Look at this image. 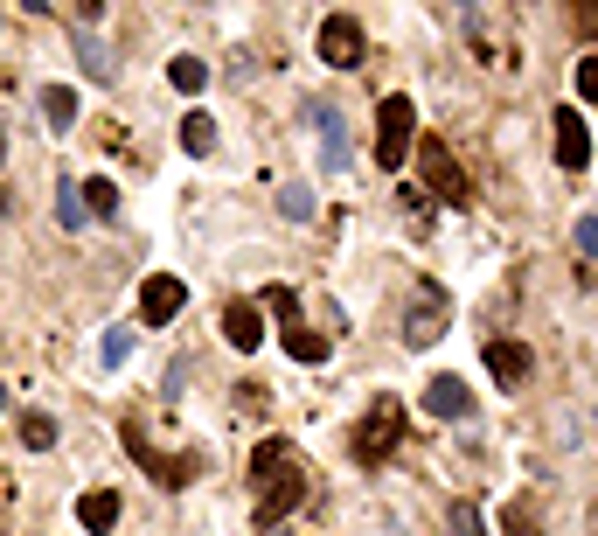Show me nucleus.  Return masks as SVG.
<instances>
[{
	"instance_id": "f257e3e1",
	"label": "nucleus",
	"mask_w": 598,
	"mask_h": 536,
	"mask_svg": "<svg viewBox=\"0 0 598 536\" xmlns=\"http://www.w3.org/2000/svg\"><path fill=\"white\" fill-rule=\"evenodd\" d=\"M251 481H257V523H278V516H293L300 495H306V474H300V459L285 453V439H265L251 453Z\"/></svg>"
},
{
	"instance_id": "f03ea898",
	"label": "nucleus",
	"mask_w": 598,
	"mask_h": 536,
	"mask_svg": "<svg viewBox=\"0 0 598 536\" xmlns=\"http://www.w3.org/2000/svg\"><path fill=\"white\" fill-rule=\"evenodd\" d=\"M397 446H404V404L397 397H376L369 418L355 425V459H362V467H383Z\"/></svg>"
},
{
	"instance_id": "7ed1b4c3",
	"label": "nucleus",
	"mask_w": 598,
	"mask_h": 536,
	"mask_svg": "<svg viewBox=\"0 0 598 536\" xmlns=\"http://www.w3.org/2000/svg\"><path fill=\"white\" fill-rule=\"evenodd\" d=\"M446 321H453V300H446V286L418 279V286H411V300H404V342H411V348H425V342H438V335H446Z\"/></svg>"
},
{
	"instance_id": "20e7f679",
	"label": "nucleus",
	"mask_w": 598,
	"mask_h": 536,
	"mask_svg": "<svg viewBox=\"0 0 598 536\" xmlns=\"http://www.w3.org/2000/svg\"><path fill=\"white\" fill-rule=\"evenodd\" d=\"M265 306L285 321V335H278V342H285V355H293V363H327V335H314V327L300 321V293H293V286H272Z\"/></svg>"
},
{
	"instance_id": "39448f33",
	"label": "nucleus",
	"mask_w": 598,
	"mask_h": 536,
	"mask_svg": "<svg viewBox=\"0 0 598 536\" xmlns=\"http://www.w3.org/2000/svg\"><path fill=\"white\" fill-rule=\"evenodd\" d=\"M411 153V98H383L376 105V168H404Z\"/></svg>"
},
{
	"instance_id": "423d86ee",
	"label": "nucleus",
	"mask_w": 598,
	"mask_h": 536,
	"mask_svg": "<svg viewBox=\"0 0 598 536\" xmlns=\"http://www.w3.org/2000/svg\"><path fill=\"white\" fill-rule=\"evenodd\" d=\"M418 168H425V182H432L438 195H446V202H459V210H466V202H474V189H466V174L453 168L446 140H418ZM432 189H425V195H432Z\"/></svg>"
},
{
	"instance_id": "0eeeda50",
	"label": "nucleus",
	"mask_w": 598,
	"mask_h": 536,
	"mask_svg": "<svg viewBox=\"0 0 598 536\" xmlns=\"http://www.w3.org/2000/svg\"><path fill=\"white\" fill-rule=\"evenodd\" d=\"M181 306H189V279H168V272H153L146 286H140V321L146 327H168Z\"/></svg>"
},
{
	"instance_id": "6e6552de",
	"label": "nucleus",
	"mask_w": 598,
	"mask_h": 536,
	"mask_svg": "<svg viewBox=\"0 0 598 536\" xmlns=\"http://www.w3.org/2000/svg\"><path fill=\"white\" fill-rule=\"evenodd\" d=\"M321 63H334V70H355V63H362L355 14H327V21H321Z\"/></svg>"
},
{
	"instance_id": "1a4fd4ad",
	"label": "nucleus",
	"mask_w": 598,
	"mask_h": 536,
	"mask_svg": "<svg viewBox=\"0 0 598 536\" xmlns=\"http://www.w3.org/2000/svg\"><path fill=\"white\" fill-rule=\"evenodd\" d=\"M557 168H591V125H585V112L578 105H564L557 112Z\"/></svg>"
},
{
	"instance_id": "9d476101",
	"label": "nucleus",
	"mask_w": 598,
	"mask_h": 536,
	"mask_svg": "<svg viewBox=\"0 0 598 536\" xmlns=\"http://www.w3.org/2000/svg\"><path fill=\"white\" fill-rule=\"evenodd\" d=\"M529 370H536V355L523 348V342H487V376L494 383H501V391H523V383H529Z\"/></svg>"
},
{
	"instance_id": "9b49d317",
	"label": "nucleus",
	"mask_w": 598,
	"mask_h": 536,
	"mask_svg": "<svg viewBox=\"0 0 598 536\" xmlns=\"http://www.w3.org/2000/svg\"><path fill=\"white\" fill-rule=\"evenodd\" d=\"M223 342L251 355L257 342H265V306H251V300H230V306H223Z\"/></svg>"
},
{
	"instance_id": "f8f14e48",
	"label": "nucleus",
	"mask_w": 598,
	"mask_h": 536,
	"mask_svg": "<svg viewBox=\"0 0 598 536\" xmlns=\"http://www.w3.org/2000/svg\"><path fill=\"white\" fill-rule=\"evenodd\" d=\"M466 404H474L466 376H432V383H425V412H432V418H466Z\"/></svg>"
},
{
	"instance_id": "ddd939ff",
	"label": "nucleus",
	"mask_w": 598,
	"mask_h": 536,
	"mask_svg": "<svg viewBox=\"0 0 598 536\" xmlns=\"http://www.w3.org/2000/svg\"><path fill=\"white\" fill-rule=\"evenodd\" d=\"M314 125H321V161H327V168H348L355 153H348V125H342V112H334V105H314Z\"/></svg>"
},
{
	"instance_id": "4468645a",
	"label": "nucleus",
	"mask_w": 598,
	"mask_h": 536,
	"mask_svg": "<svg viewBox=\"0 0 598 536\" xmlns=\"http://www.w3.org/2000/svg\"><path fill=\"white\" fill-rule=\"evenodd\" d=\"M77 523H84L91 536H112L119 529V495L112 488H91L84 502H77Z\"/></svg>"
},
{
	"instance_id": "2eb2a0df",
	"label": "nucleus",
	"mask_w": 598,
	"mask_h": 536,
	"mask_svg": "<svg viewBox=\"0 0 598 536\" xmlns=\"http://www.w3.org/2000/svg\"><path fill=\"white\" fill-rule=\"evenodd\" d=\"M42 119H49V133H70V125H77V91L70 84H49L42 91Z\"/></svg>"
},
{
	"instance_id": "dca6fc26",
	"label": "nucleus",
	"mask_w": 598,
	"mask_h": 536,
	"mask_svg": "<svg viewBox=\"0 0 598 536\" xmlns=\"http://www.w3.org/2000/svg\"><path fill=\"white\" fill-rule=\"evenodd\" d=\"M77 57H84V77H91V84H112V77H119V63H112V49L98 42V36H77Z\"/></svg>"
},
{
	"instance_id": "f3484780",
	"label": "nucleus",
	"mask_w": 598,
	"mask_h": 536,
	"mask_svg": "<svg viewBox=\"0 0 598 536\" xmlns=\"http://www.w3.org/2000/svg\"><path fill=\"white\" fill-rule=\"evenodd\" d=\"M77 202H84V216H119V189L105 182V174H91V182L77 189Z\"/></svg>"
},
{
	"instance_id": "a211bd4d",
	"label": "nucleus",
	"mask_w": 598,
	"mask_h": 536,
	"mask_svg": "<svg viewBox=\"0 0 598 536\" xmlns=\"http://www.w3.org/2000/svg\"><path fill=\"white\" fill-rule=\"evenodd\" d=\"M181 146H189V153H216V119L189 112V119H181Z\"/></svg>"
},
{
	"instance_id": "6ab92c4d",
	"label": "nucleus",
	"mask_w": 598,
	"mask_h": 536,
	"mask_svg": "<svg viewBox=\"0 0 598 536\" xmlns=\"http://www.w3.org/2000/svg\"><path fill=\"white\" fill-rule=\"evenodd\" d=\"M21 446L49 453V446H57V418H49V412H21Z\"/></svg>"
},
{
	"instance_id": "aec40b11",
	"label": "nucleus",
	"mask_w": 598,
	"mask_h": 536,
	"mask_svg": "<svg viewBox=\"0 0 598 536\" xmlns=\"http://www.w3.org/2000/svg\"><path fill=\"white\" fill-rule=\"evenodd\" d=\"M278 210L293 216V223H306V216L321 210V202H314V189H306V182H278Z\"/></svg>"
},
{
	"instance_id": "412c9836",
	"label": "nucleus",
	"mask_w": 598,
	"mask_h": 536,
	"mask_svg": "<svg viewBox=\"0 0 598 536\" xmlns=\"http://www.w3.org/2000/svg\"><path fill=\"white\" fill-rule=\"evenodd\" d=\"M168 77H174V91H189V98H195L202 84H210V63H202V57H174Z\"/></svg>"
},
{
	"instance_id": "4be33fe9",
	"label": "nucleus",
	"mask_w": 598,
	"mask_h": 536,
	"mask_svg": "<svg viewBox=\"0 0 598 536\" xmlns=\"http://www.w3.org/2000/svg\"><path fill=\"white\" fill-rule=\"evenodd\" d=\"M501 536H543L536 508H529V502H508V508H501Z\"/></svg>"
},
{
	"instance_id": "5701e85b",
	"label": "nucleus",
	"mask_w": 598,
	"mask_h": 536,
	"mask_svg": "<svg viewBox=\"0 0 598 536\" xmlns=\"http://www.w3.org/2000/svg\"><path fill=\"white\" fill-rule=\"evenodd\" d=\"M397 202H404V216L418 223V230H432V195H425L418 182H404V189H397Z\"/></svg>"
},
{
	"instance_id": "b1692460",
	"label": "nucleus",
	"mask_w": 598,
	"mask_h": 536,
	"mask_svg": "<svg viewBox=\"0 0 598 536\" xmlns=\"http://www.w3.org/2000/svg\"><path fill=\"white\" fill-rule=\"evenodd\" d=\"M125 355H133V327H112V335L98 342V363H105V370H119Z\"/></svg>"
},
{
	"instance_id": "393cba45",
	"label": "nucleus",
	"mask_w": 598,
	"mask_h": 536,
	"mask_svg": "<svg viewBox=\"0 0 598 536\" xmlns=\"http://www.w3.org/2000/svg\"><path fill=\"white\" fill-rule=\"evenodd\" d=\"M57 216H63V230H77V223H84V202H77V182H70V174L57 182Z\"/></svg>"
},
{
	"instance_id": "a878e982",
	"label": "nucleus",
	"mask_w": 598,
	"mask_h": 536,
	"mask_svg": "<svg viewBox=\"0 0 598 536\" xmlns=\"http://www.w3.org/2000/svg\"><path fill=\"white\" fill-rule=\"evenodd\" d=\"M453 536H487V523H480L474 502H453Z\"/></svg>"
},
{
	"instance_id": "bb28decb",
	"label": "nucleus",
	"mask_w": 598,
	"mask_h": 536,
	"mask_svg": "<svg viewBox=\"0 0 598 536\" xmlns=\"http://www.w3.org/2000/svg\"><path fill=\"white\" fill-rule=\"evenodd\" d=\"M578 98L598 105V57H578Z\"/></svg>"
},
{
	"instance_id": "cd10ccee",
	"label": "nucleus",
	"mask_w": 598,
	"mask_h": 536,
	"mask_svg": "<svg viewBox=\"0 0 598 536\" xmlns=\"http://www.w3.org/2000/svg\"><path fill=\"white\" fill-rule=\"evenodd\" d=\"M578 251H585V259H598V216H578Z\"/></svg>"
},
{
	"instance_id": "c85d7f7f",
	"label": "nucleus",
	"mask_w": 598,
	"mask_h": 536,
	"mask_svg": "<svg viewBox=\"0 0 598 536\" xmlns=\"http://www.w3.org/2000/svg\"><path fill=\"white\" fill-rule=\"evenodd\" d=\"M0 412H8V383H0Z\"/></svg>"
},
{
	"instance_id": "c756f323",
	"label": "nucleus",
	"mask_w": 598,
	"mask_h": 536,
	"mask_svg": "<svg viewBox=\"0 0 598 536\" xmlns=\"http://www.w3.org/2000/svg\"><path fill=\"white\" fill-rule=\"evenodd\" d=\"M0 216H8V189H0Z\"/></svg>"
},
{
	"instance_id": "7c9ffc66",
	"label": "nucleus",
	"mask_w": 598,
	"mask_h": 536,
	"mask_svg": "<svg viewBox=\"0 0 598 536\" xmlns=\"http://www.w3.org/2000/svg\"><path fill=\"white\" fill-rule=\"evenodd\" d=\"M0 161H8V133H0Z\"/></svg>"
}]
</instances>
